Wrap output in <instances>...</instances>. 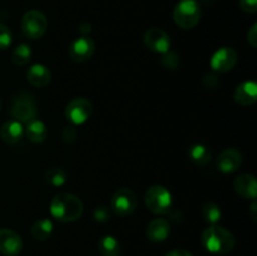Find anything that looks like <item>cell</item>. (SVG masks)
I'll return each mask as SVG.
<instances>
[{"instance_id": "ba28073f", "label": "cell", "mask_w": 257, "mask_h": 256, "mask_svg": "<svg viewBox=\"0 0 257 256\" xmlns=\"http://www.w3.org/2000/svg\"><path fill=\"white\" fill-rule=\"evenodd\" d=\"M110 206L114 213L120 217H127L132 215L138 206L137 195L130 188H119L115 191L110 200Z\"/></svg>"}, {"instance_id": "836d02e7", "label": "cell", "mask_w": 257, "mask_h": 256, "mask_svg": "<svg viewBox=\"0 0 257 256\" xmlns=\"http://www.w3.org/2000/svg\"><path fill=\"white\" fill-rule=\"evenodd\" d=\"M79 30H80V33H83L84 35H87L88 33H90L92 28H90V25L88 24V23H83V24H80Z\"/></svg>"}, {"instance_id": "f1b7e54d", "label": "cell", "mask_w": 257, "mask_h": 256, "mask_svg": "<svg viewBox=\"0 0 257 256\" xmlns=\"http://www.w3.org/2000/svg\"><path fill=\"white\" fill-rule=\"evenodd\" d=\"M77 136H78V132L77 130H75V125H72V124L67 125L62 132L63 141H64L65 143H73L75 141V138H77Z\"/></svg>"}, {"instance_id": "d4e9b609", "label": "cell", "mask_w": 257, "mask_h": 256, "mask_svg": "<svg viewBox=\"0 0 257 256\" xmlns=\"http://www.w3.org/2000/svg\"><path fill=\"white\" fill-rule=\"evenodd\" d=\"M45 181L54 187H60L67 182V173L59 167H52L45 172Z\"/></svg>"}, {"instance_id": "e0dca14e", "label": "cell", "mask_w": 257, "mask_h": 256, "mask_svg": "<svg viewBox=\"0 0 257 256\" xmlns=\"http://www.w3.org/2000/svg\"><path fill=\"white\" fill-rule=\"evenodd\" d=\"M27 80L37 88L47 87L52 80V73L45 67L44 64H33L29 69L27 70Z\"/></svg>"}, {"instance_id": "d6a6232c", "label": "cell", "mask_w": 257, "mask_h": 256, "mask_svg": "<svg viewBox=\"0 0 257 256\" xmlns=\"http://www.w3.org/2000/svg\"><path fill=\"white\" fill-rule=\"evenodd\" d=\"M166 256H193L190 251L182 250V248H178V250H172L167 253Z\"/></svg>"}, {"instance_id": "f546056e", "label": "cell", "mask_w": 257, "mask_h": 256, "mask_svg": "<svg viewBox=\"0 0 257 256\" xmlns=\"http://www.w3.org/2000/svg\"><path fill=\"white\" fill-rule=\"evenodd\" d=\"M218 84H220L218 77L216 74H213V73L206 74L205 78H203V87L206 89H215V88H217Z\"/></svg>"}, {"instance_id": "8992f818", "label": "cell", "mask_w": 257, "mask_h": 256, "mask_svg": "<svg viewBox=\"0 0 257 256\" xmlns=\"http://www.w3.org/2000/svg\"><path fill=\"white\" fill-rule=\"evenodd\" d=\"M48 19L40 10H28L22 18V30L29 39H40L47 33Z\"/></svg>"}, {"instance_id": "30bf717a", "label": "cell", "mask_w": 257, "mask_h": 256, "mask_svg": "<svg viewBox=\"0 0 257 256\" xmlns=\"http://www.w3.org/2000/svg\"><path fill=\"white\" fill-rule=\"evenodd\" d=\"M238 54L233 48L222 47L216 50L211 58V68L217 73H227L237 64Z\"/></svg>"}, {"instance_id": "d6986e66", "label": "cell", "mask_w": 257, "mask_h": 256, "mask_svg": "<svg viewBox=\"0 0 257 256\" xmlns=\"http://www.w3.org/2000/svg\"><path fill=\"white\" fill-rule=\"evenodd\" d=\"M188 157L195 165L205 166L211 162L212 153L207 146L202 145V143H195L188 148Z\"/></svg>"}, {"instance_id": "83f0119b", "label": "cell", "mask_w": 257, "mask_h": 256, "mask_svg": "<svg viewBox=\"0 0 257 256\" xmlns=\"http://www.w3.org/2000/svg\"><path fill=\"white\" fill-rule=\"evenodd\" d=\"M93 217H94V220L98 221V222H107L110 218V210L103 205L97 206V207L94 208V211H93Z\"/></svg>"}, {"instance_id": "277c9868", "label": "cell", "mask_w": 257, "mask_h": 256, "mask_svg": "<svg viewBox=\"0 0 257 256\" xmlns=\"http://www.w3.org/2000/svg\"><path fill=\"white\" fill-rule=\"evenodd\" d=\"M145 203L152 213L166 215L172 208V195L163 186H151L145 193Z\"/></svg>"}, {"instance_id": "cb8c5ba5", "label": "cell", "mask_w": 257, "mask_h": 256, "mask_svg": "<svg viewBox=\"0 0 257 256\" xmlns=\"http://www.w3.org/2000/svg\"><path fill=\"white\" fill-rule=\"evenodd\" d=\"M202 216L206 222L211 225H217L218 221L222 218V211L217 203L206 202L202 207Z\"/></svg>"}, {"instance_id": "7402d4cb", "label": "cell", "mask_w": 257, "mask_h": 256, "mask_svg": "<svg viewBox=\"0 0 257 256\" xmlns=\"http://www.w3.org/2000/svg\"><path fill=\"white\" fill-rule=\"evenodd\" d=\"M98 250L102 256H119L120 245L113 236H103L98 242Z\"/></svg>"}, {"instance_id": "ffe728a7", "label": "cell", "mask_w": 257, "mask_h": 256, "mask_svg": "<svg viewBox=\"0 0 257 256\" xmlns=\"http://www.w3.org/2000/svg\"><path fill=\"white\" fill-rule=\"evenodd\" d=\"M25 135L29 138V141L34 143H42L47 140L48 130L47 125L42 120L33 119L27 123V128L24 130Z\"/></svg>"}, {"instance_id": "52a82bcc", "label": "cell", "mask_w": 257, "mask_h": 256, "mask_svg": "<svg viewBox=\"0 0 257 256\" xmlns=\"http://www.w3.org/2000/svg\"><path fill=\"white\" fill-rule=\"evenodd\" d=\"M93 113V105L87 98H75L70 100L64 110V117L72 125H82Z\"/></svg>"}, {"instance_id": "d590c367", "label": "cell", "mask_w": 257, "mask_h": 256, "mask_svg": "<svg viewBox=\"0 0 257 256\" xmlns=\"http://www.w3.org/2000/svg\"><path fill=\"white\" fill-rule=\"evenodd\" d=\"M0 109H2V99H0Z\"/></svg>"}, {"instance_id": "2e32d148", "label": "cell", "mask_w": 257, "mask_h": 256, "mask_svg": "<svg viewBox=\"0 0 257 256\" xmlns=\"http://www.w3.org/2000/svg\"><path fill=\"white\" fill-rule=\"evenodd\" d=\"M233 99L240 105L247 107V105L255 104L257 100V84L252 80L243 82L236 88Z\"/></svg>"}, {"instance_id": "44dd1931", "label": "cell", "mask_w": 257, "mask_h": 256, "mask_svg": "<svg viewBox=\"0 0 257 256\" xmlns=\"http://www.w3.org/2000/svg\"><path fill=\"white\" fill-rule=\"evenodd\" d=\"M33 238L37 241H45L52 236L53 233V222L48 218H42L33 223L30 228Z\"/></svg>"}, {"instance_id": "603a6c76", "label": "cell", "mask_w": 257, "mask_h": 256, "mask_svg": "<svg viewBox=\"0 0 257 256\" xmlns=\"http://www.w3.org/2000/svg\"><path fill=\"white\" fill-rule=\"evenodd\" d=\"M32 48L27 43H20L12 52V62L18 67H23L32 59Z\"/></svg>"}, {"instance_id": "ac0fdd59", "label": "cell", "mask_w": 257, "mask_h": 256, "mask_svg": "<svg viewBox=\"0 0 257 256\" xmlns=\"http://www.w3.org/2000/svg\"><path fill=\"white\" fill-rule=\"evenodd\" d=\"M23 136H24V127L22 123L15 119L8 120L0 128V137L5 143H9V145L18 143L22 140Z\"/></svg>"}, {"instance_id": "e575fe53", "label": "cell", "mask_w": 257, "mask_h": 256, "mask_svg": "<svg viewBox=\"0 0 257 256\" xmlns=\"http://www.w3.org/2000/svg\"><path fill=\"white\" fill-rule=\"evenodd\" d=\"M256 208H257V203L256 201L253 200L252 205H251V218H252L253 221H256Z\"/></svg>"}, {"instance_id": "5b68a950", "label": "cell", "mask_w": 257, "mask_h": 256, "mask_svg": "<svg viewBox=\"0 0 257 256\" xmlns=\"http://www.w3.org/2000/svg\"><path fill=\"white\" fill-rule=\"evenodd\" d=\"M10 113L13 118L20 123H28L35 119L37 115V104L29 93H19L12 100Z\"/></svg>"}, {"instance_id": "7c38bea8", "label": "cell", "mask_w": 257, "mask_h": 256, "mask_svg": "<svg viewBox=\"0 0 257 256\" xmlns=\"http://www.w3.org/2000/svg\"><path fill=\"white\" fill-rule=\"evenodd\" d=\"M23 250V240L15 231L0 228V252L5 256H17Z\"/></svg>"}, {"instance_id": "7a4b0ae2", "label": "cell", "mask_w": 257, "mask_h": 256, "mask_svg": "<svg viewBox=\"0 0 257 256\" xmlns=\"http://www.w3.org/2000/svg\"><path fill=\"white\" fill-rule=\"evenodd\" d=\"M202 245L208 252L225 255L235 247L236 238L226 228L217 225H211L202 232Z\"/></svg>"}, {"instance_id": "4dcf8cb0", "label": "cell", "mask_w": 257, "mask_h": 256, "mask_svg": "<svg viewBox=\"0 0 257 256\" xmlns=\"http://www.w3.org/2000/svg\"><path fill=\"white\" fill-rule=\"evenodd\" d=\"M241 9L248 14H253L257 12V0H240Z\"/></svg>"}, {"instance_id": "3957f363", "label": "cell", "mask_w": 257, "mask_h": 256, "mask_svg": "<svg viewBox=\"0 0 257 256\" xmlns=\"http://www.w3.org/2000/svg\"><path fill=\"white\" fill-rule=\"evenodd\" d=\"M201 7L196 0H181L173 9V20L181 29H192L200 23Z\"/></svg>"}, {"instance_id": "9c48e42d", "label": "cell", "mask_w": 257, "mask_h": 256, "mask_svg": "<svg viewBox=\"0 0 257 256\" xmlns=\"http://www.w3.org/2000/svg\"><path fill=\"white\" fill-rule=\"evenodd\" d=\"M95 52L94 40L88 35H82L73 40L68 48V55L75 63H84L93 57Z\"/></svg>"}, {"instance_id": "8fae6325", "label": "cell", "mask_w": 257, "mask_h": 256, "mask_svg": "<svg viewBox=\"0 0 257 256\" xmlns=\"http://www.w3.org/2000/svg\"><path fill=\"white\" fill-rule=\"evenodd\" d=\"M143 43L151 52L160 53V54L168 52L171 47L170 35L161 28H150L146 30L143 35Z\"/></svg>"}, {"instance_id": "484cf974", "label": "cell", "mask_w": 257, "mask_h": 256, "mask_svg": "<svg viewBox=\"0 0 257 256\" xmlns=\"http://www.w3.org/2000/svg\"><path fill=\"white\" fill-rule=\"evenodd\" d=\"M161 63L168 70H176L180 67V57L175 52H166L161 57Z\"/></svg>"}, {"instance_id": "4fadbf2b", "label": "cell", "mask_w": 257, "mask_h": 256, "mask_svg": "<svg viewBox=\"0 0 257 256\" xmlns=\"http://www.w3.org/2000/svg\"><path fill=\"white\" fill-rule=\"evenodd\" d=\"M242 165V155L236 148H226L218 155L216 166L223 173H232Z\"/></svg>"}, {"instance_id": "5bb4252c", "label": "cell", "mask_w": 257, "mask_h": 256, "mask_svg": "<svg viewBox=\"0 0 257 256\" xmlns=\"http://www.w3.org/2000/svg\"><path fill=\"white\" fill-rule=\"evenodd\" d=\"M171 232V226L170 222L165 218H155V220L151 221L147 226V230H146V235L147 238L151 242H163L165 240H167L168 236Z\"/></svg>"}, {"instance_id": "9a60e30c", "label": "cell", "mask_w": 257, "mask_h": 256, "mask_svg": "<svg viewBox=\"0 0 257 256\" xmlns=\"http://www.w3.org/2000/svg\"><path fill=\"white\" fill-rule=\"evenodd\" d=\"M235 191L243 198L248 200H255L257 196V183L256 177L250 173H242L237 176V178L233 182Z\"/></svg>"}, {"instance_id": "4316f807", "label": "cell", "mask_w": 257, "mask_h": 256, "mask_svg": "<svg viewBox=\"0 0 257 256\" xmlns=\"http://www.w3.org/2000/svg\"><path fill=\"white\" fill-rule=\"evenodd\" d=\"M13 34L9 28L0 23V50H5L12 45Z\"/></svg>"}, {"instance_id": "6da1fadb", "label": "cell", "mask_w": 257, "mask_h": 256, "mask_svg": "<svg viewBox=\"0 0 257 256\" xmlns=\"http://www.w3.org/2000/svg\"><path fill=\"white\" fill-rule=\"evenodd\" d=\"M83 202L73 193L62 192L53 197L50 213L60 222H73L79 220L83 213Z\"/></svg>"}, {"instance_id": "1f68e13d", "label": "cell", "mask_w": 257, "mask_h": 256, "mask_svg": "<svg viewBox=\"0 0 257 256\" xmlns=\"http://www.w3.org/2000/svg\"><path fill=\"white\" fill-rule=\"evenodd\" d=\"M247 40L252 48H257V24H253L247 33Z\"/></svg>"}]
</instances>
